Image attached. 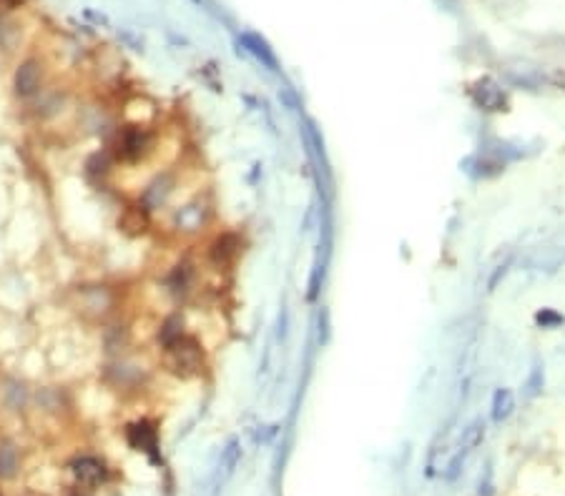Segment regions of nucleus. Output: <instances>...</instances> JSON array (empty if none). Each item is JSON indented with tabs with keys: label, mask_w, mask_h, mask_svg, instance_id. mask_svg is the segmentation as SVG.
<instances>
[{
	"label": "nucleus",
	"mask_w": 565,
	"mask_h": 496,
	"mask_svg": "<svg viewBox=\"0 0 565 496\" xmlns=\"http://www.w3.org/2000/svg\"><path fill=\"white\" fill-rule=\"evenodd\" d=\"M184 333H189L186 331V319L179 314V311H173V314H168L166 319L161 321V326H159V333H156V341H159V346H168V343H173L176 338H181Z\"/></svg>",
	"instance_id": "obj_15"
},
{
	"label": "nucleus",
	"mask_w": 565,
	"mask_h": 496,
	"mask_svg": "<svg viewBox=\"0 0 565 496\" xmlns=\"http://www.w3.org/2000/svg\"><path fill=\"white\" fill-rule=\"evenodd\" d=\"M462 459H465V451H460V454H457L455 459H452L450 462V466H447V471H445V476H447V479H455L457 473H460V466H462Z\"/></svg>",
	"instance_id": "obj_29"
},
{
	"label": "nucleus",
	"mask_w": 565,
	"mask_h": 496,
	"mask_svg": "<svg viewBox=\"0 0 565 496\" xmlns=\"http://www.w3.org/2000/svg\"><path fill=\"white\" fill-rule=\"evenodd\" d=\"M111 153L123 163H141L146 160L156 148V136L141 123H128V126L118 128L111 146Z\"/></svg>",
	"instance_id": "obj_2"
},
{
	"label": "nucleus",
	"mask_w": 565,
	"mask_h": 496,
	"mask_svg": "<svg viewBox=\"0 0 565 496\" xmlns=\"http://www.w3.org/2000/svg\"><path fill=\"white\" fill-rule=\"evenodd\" d=\"M161 364L168 374L179 379L201 376L206 369V348L194 333H184L181 338L161 348Z\"/></svg>",
	"instance_id": "obj_1"
},
{
	"label": "nucleus",
	"mask_w": 565,
	"mask_h": 496,
	"mask_svg": "<svg viewBox=\"0 0 565 496\" xmlns=\"http://www.w3.org/2000/svg\"><path fill=\"white\" fill-rule=\"evenodd\" d=\"M329 341V311L322 308V314H319V343H327Z\"/></svg>",
	"instance_id": "obj_28"
},
{
	"label": "nucleus",
	"mask_w": 565,
	"mask_h": 496,
	"mask_svg": "<svg viewBox=\"0 0 565 496\" xmlns=\"http://www.w3.org/2000/svg\"><path fill=\"white\" fill-rule=\"evenodd\" d=\"M23 3V0H0V11H13V8H18Z\"/></svg>",
	"instance_id": "obj_32"
},
{
	"label": "nucleus",
	"mask_w": 565,
	"mask_h": 496,
	"mask_svg": "<svg viewBox=\"0 0 565 496\" xmlns=\"http://www.w3.org/2000/svg\"><path fill=\"white\" fill-rule=\"evenodd\" d=\"M542 386H545V369H542V361L535 359V364L530 366V374L523 383V396L525 399H535L542 394Z\"/></svg>",
	"instance_id": "obj_21"
},
{
	"label": "nucleus",
	"mask_w": 565,
	"mask_h": 496,
	"mask_svg": "<svg viewBox=\"0 0 565 496\" xmlns=\"http://www.w3.org/2000/svg\"><path fill=\"white\" fill-rule=\"evenodd\" d=\"M287 324H289V311L282 308V314H279V338L287 336Z\"/></svg>",
	"instance_id": "obj_31"
},
{
	"label": "nucleus",
	"mask_w": 565,
	"mask_h": 496,
	"mask_svg": "<svg viewBox=\"0 0 565 496\" xmlns=\"http://www.w3.org/2000/svg\"><path fill=\"white\" fill-rule=\"evenodd\" d=\"M68 469H70V473H73V479L81 486H88V489L108 481V469H106V464L96 457H75Z\"/></svg>",
	"instance_id": "obj_9"
},
{
	"label": "nucleus",
	"mask_w": 565,
	"mask_h": 496,
	"mask_svg": "<svg viewBox=\"0 0 565 496\" xmlns=\"http://www.w3.org/2000/svg\"><path fill=\"white\" fill-rule=\"evenodd\" d=\"M106 376H108V381L113 383L116 388H139L141 383L146 381V376H149V371H146L144 366L133 364V361L118 359L108 366Z\"/></svg>",
	"instance_id": "obj_10"
},
{
	"label": "nucleus",
	"mask_w": 565,
	"mask_h": 496,
	"mask_svg": "<svg viewBox=\"0 0 565 496\" xmlns=\"http://www.w3.org/2000/svg\"><path fill=\"white\" fill-rule=\"evenodd\" d=\"M239 43L244 46V51L252 53V56L259 61L261 65H264L266 70H271V73H279V61L277 56H274V51H271V46L266 43L264 38H261L259 33H242L239 35Z\"/></svg>",
	"instance_id": "obj_14"
},
{
	"label": "nucleus",
	"mask_w": 565,
	"mask_h": 496,
	"mask_svg": "<svg viewBox=\"0 0 565 496\" xmlns=\"http://www.w3.org/2000/svg\"><path fill=\"white\" fill-rule=\"evenodd\" d=\"M3 404L11 411H23L25 404H28V388L20 381H8L6 388H3Z\"/></svg>",
	"instance_id": "obj_20"
},
{
	"label": "nucleus",
	"mask_w": 565,
	"mask_h": 496,
	"mask_svg": "<svg viewBox=\"0 0 565 496\" xmlns=\"http://www.w3.org/2000/svg\"><path fill=\"white\" fill-rule=\"evenodd\" d=\"M111 168H113V158H111L108 151H104V153H93L91 158L86 160V173L91 178H106L111 173Z\"/></svg>",
	"instance_id": "obj_22"
},
{
	"label": "nucleus",
	"mask_w": 565,
	"mask_h": 496,
	"mask_svg": "<svg viewBox=\"0 0 565 496\" xmlns=\"http://www.w3.org/2000/svg\"><path fill=\"white\" fill-rule=\"evenodd\" d=\"M38 404H41L46 411L61 414V411H63V406H66V394L61 391V388H56V386L41 388V391H38Z\"/></svg>",
	"instance_id": "obj_23"
},
{
	"label": "nucleus",
	"mask_w": 565,
	"mask_h": 496,
	"mask_svg": "<svg viewBox=\"0 0 565 496\" xmlns=\"http://www.w3.org/2000/svg\"><path fill=\"white\" fill-rule=\"evenodd\" d=\"M239 462H242V444H239L237 439H231L229 444H226V449H221V464H219V469L224 471V476H229V473L237 469Z\"/></svg>",
	"instance_id": "obj_24"
},
{
	"label": "nucleus",
	"mask_w": 565,
	"mask_h": 496,
	"mask_svg": "<svg viewBox=\"0 0 565 496\" xmlns=\"http://www.w3.org/2000/svg\"><path fill=\"white\" fill-rule=\"evenodd\" d=\"M533 268L545 271V274H555L558 268L565 266V246H553V248H542L533 256L530 261Z\"/></svg>",
	"instance_id": "obj_16"
},
{
	"label": "nucleus",
	"mask_w": 565,
	"mask_h": 496,
	"mask_svg": "<svg viewBox=\"0 0 565 496\" xmlns=\"http://www.w3.org/2000/svg\"><path fill=\"white\" fill-rule=\"evenodd\" d=\"M505 165L500 158H495V155L490 153H475L470 155V158H465V163H462V168H465L467 176L478 178V181H488V178H497L500 173H505Z\"/></svg>",
	"instance_id": "obj_12"
},
{
	"label": "nucleus",
	"mask_w": 565,
	"mask_h": 496,
	"mask_svg": "<svg viewBox=\"0 0 565 496\" xmlns=\"http://www.w3.org/2000/svg\"><path fill=\"white\" fill-rule=\"evenodd\" d=\"M239 253H242V236L234 234V231H221V234L213 236L206 246L209 263H211L213 268H219V271L234 266Z\"/></svg>",
	"instance_id": "obj_6"
},
{
	"label": "nucleus",
	"mask_w": 565,
	"mask_h": 496,
	"mask_svg": "<svg viewBox=\"0 0 565 496\" xmlns=\"http://www.w3.org/2000/svg\"><path fill=\"white\" fill-rule=\"evenodd\" d=\"M126 441L136 451H144L151 462H159V431L149 419H139L126 426Z\"/></svg>",
	"instance_id": "obj_8"
},
{
	"label": "nucleus",
	"mask_w": 565,
	"mask_h": 496,
	"mask_svg": "<svg viewBox=\"0 0 565 496\" xmlns=\"http://www.w3.org/2000/svg\"><path fill=\"white\" fill-rule=\"evenodd\" d=\"M41 80H43L41 63L38 61H23L15 68V75H13V91L20 98H33L35 93L41 91Z\"/></svg>",
	"instance_id": "obj_11"
},
{
	"label": "nucleus",
	"mask_w": 565,
	"mask_h": 496,
	"mask_svg": "<svg viewBox=\"0 0 565 496\" xmlns=\"http://www.w3.org/2000/svg\"><path fill=\"white\" fill-rule=\"evenodd\" d=\"M485 421L483 419H473V421L467 424L465 428H462V433H460V451H473V449H478L480 444H483V439H485Z\"/></svg>",
	"instance_id": "obj_19"
},
{
	"label": "nucleus",
	"mask_w": 565,
	"mask_h": 496,
	"mask_svg": "<svg viewBox=\"0 0 565 496\" xmlns=\"http://www.w3.org/2000/svg\"><path fill=\"white\" fill-rule=\"evenodd\" d=\"M324 268H327V261H317L314 268H311V279H309V291H306V301H317L319 291H322V284H324Z\"/></svg>",
	"instance_id": "obj_25"
},
{
	"label": "nucleus",
	"mask_w": 565,
	"mask_h": 496,
	"mask_svg": "<svg viewBox=\"0 0 565 496\" xmlns=\"http://www.w3.org/2000/svg\"><path fill=\"white\" fill-rule=\"evenodd\" d=\"M279 101L284 103V106H289V110H294L297 106H299V101H297V96L292 91H289V88H282V91H279Z\"/></svg>",
	"instance_id": "obj_30"
},
{
	"label": "nucleus",
	"mask_w": 565,
	"mask_h": 496,
	"mask_svg": "<svg viewBox=\"0 0 565 496\" xmlns=\"http://www.w3.org/2000/svg\"><path fill=\"white\" fill-rule=\"evenodd\" d=\"M173 191H176V173H173V171H161V173H156V176L146 183V189L141 191V196H139V203L144 205L146 211L154 213V211H159V208H163V205L168 203V198L173 196Z\"/></svg>",
	"instance_id": "obj_7"
},
{
	"label": "nucleus",
	"mask_w": 565,
	"mask_h": 496,
	"mask_svg": "<svg viewBox=\"0 0 565 496\" xmlns=\"http://www.w3.org/2000/svg\"><path fill=\"white\" fill-rule=\"evenodd\" d=\"M508 271H510V258H505V261L497 263V266L492 268L490 279H488V293H495L497 291V286H500L502 279L508 276Z\"/></svg>",
	"instance_id": "obj_27"
},
{
	"label": "nucleus",
	"mask_w": 565,
	"mask_h": 496,
	"mask_svg": "<svg viewBox=\"0 0 565 496\" xmlns=\"http://www.w3.org/2000/svg\"><path fill=\"white\" fill-rule=\"evenodd\" d=\"M515 411V394L510 388H497L492 394V404H490V419L495 424L508 421Z\"/></svg>",
	"instance_id": "obj_17"
},
{
	"label": "nucleus",
	"mask_w": 565,
	"mask_h": 496,
	"mask_svg": "<svg viewBox=\"0 0 565 496\" xmlns=\"http://www.w3.org/2000/svg\"><path fill=\"white\" fill-rule=\"evenodd\" d=\"M213 203L209 196H194L173 213V229L184 236H197L211 223Z\"/></svg>",
	"instance_id": "obj_3"
},
{
	"label": "nucleus",
	"mask_w": 565,
	"mask_h": 496,
	"mask_svg": "<svg viewBox=\"0 0 565 496\" xmlns=\"http://www.w3.org/2000/svg\"><path fill=\"white\" fill-rule=\"evenodd\" d=\"M535 324L540 326V329H558V326L565 324V316L558 314L555 308H538L535 311Z\"/></svg>",
	"instance_id": "obj_26"
},
{
	"label": "nucleus",
	"mask_w": 565,
	"mask_h": 496,
	"mask_svg": "<svg viewBox=\"0 0 565 496\" xmlns=\"http://www.w3.org/2000/svg\"><path fill=\"white\" fill-rule=\"evenodd\" d=\"M470 101L483 113H505L510 108L508 93L490 75H483L470 86Z\"/></svg>",
	"instance_id": "obj_5"
},
{
	"label": "nucleus",
	"mask_w": 565,
	"mask_h": 496,
	"mask_svg": "<svg viewBox=\"0 0 565 496\" xmlns=\"http://www.w3.org/2000/svg\"><path fill=\"white\" fill-rule=\"evenodd\" d=\"M118 229L126 236H144L151 229V211H146L139 201L128 203L118 216Z\"/></svg>",
	"instance_id": "obj_13"
},
{
	"label": "nucleus",
	"mask_w": 565,
	"mask_h": 496,
	"mask_svg": "<svg viewBox=\"0 0 565 496\" xmlns=\"http://www.w3.org/2000/svg\"><path fill=\"white\" fill-rule=\"evenodd\" d=\"M20 471V451L13 441H0V479H13Z\"/></svg>",
	"instance_id": "obj_18"
},
{
	"label": "nucleus",
	"mask_w": 565,
	"mask_h": 496,
	"mask_svg": "<svg viewBox=\"0 0 565 496\" xmlns=\"http://www.w3.org/2000/svg\"><path fill=\"white\" fill-rule=\"evenodd\" d=\"M78 308L88 319H108L118 308V293L111 286H83L78 288Z\"/></svg>",
	"instance_id": "obj_4"
},
{
	"label": "nucleus",
	"mask_w": 565,
	"mask_h": 496,
	"mask_svg": "<svg viewBox=\"0 0 565 496\" xmlns=\"http://www.w3.org/2000/svg\"><path fill=\"white\" fill-rule=\"evenodd\" d=\"M194 3H197V6H204V0H194Z\"/></svg>",
	"instance_id": "obj_33"
}]
</instances>
